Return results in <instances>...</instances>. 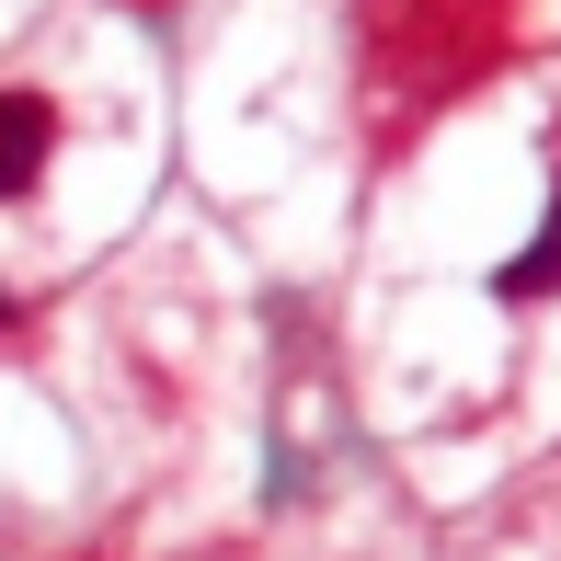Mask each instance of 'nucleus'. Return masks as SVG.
<instances>
[{
  "label": "nucleus",
  "instance_id": "f257e3e1",
  "mask_svg": "<svg viewBox=\"0 0 561 561\" xmlns=\"http://www.w3.org/2000/svg\"><path fill=\"white\" fill-rule=\"evenodd\" d=\"M46 149H58V104L46 92H0V195H35Z\"/></svg>",
  "mask_w": 561,
  "mask_h": 561
},
{
  "label": "nucleus",
  "instance_id": "f03ea898",
  "mask_svg": "<svg viewBox=\"0 0 561 561\" xmlns=\"http://www.w3.org/2000/svg\"><path fill=\"white\" fill-rule=\"evenodd\" d=\"M550 275H561V195H550V218H539V241H527L516 264L493 275V287H504V298H550Z\"/></svg>",
  "mask_w": 561,
  "mask_h": 561
}]
</instances>
